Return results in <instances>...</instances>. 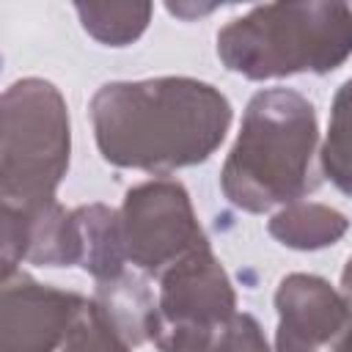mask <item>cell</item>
Listing matches in <instances>:
<instances>
[{
  "label": "cell",
  "instance_id": "5b68a950",
  "mask_svg": "<svg viewBox=\"0 0 352 352\" xmlns=\"http://www.w3.org/2000/svg\"><path fill=\"white\" fill-rule=\"evenodd\" d=\"M118 214L126 261L146 275L160 278L179 258L206 245L182 182L151 179L126 190Z\"/></svg>",
  "mask_w": 352,
  "mask_h": 352
},
{
  "label": "cell",
  "instance_id": "2e32d148",
  "mask_svg": "<svg viewBox=\"0 0 352 352\" xmlns=\"http://www.w3.org/2000/svg\"><path fill=\"white\" fill-rule=\"evenodd\" d=\"M223 352H270L264 333L250 314H236L228 322Z\"/></svg>",
  "mask_w": 352,
  "mask_h": 352
},
{
  "label": "cell",
  "instance_id": "30bf717a",
  "mask_svg": "<svg viewBox=\"0 0 352 352\" xmlns=\"http://www.w3.org/2000/svg\"><path fill=\"white\" fill-rule=\"evenodd\" d=\"M94 302L104 311V316L113 322L126 344L135 346L154 338V330L160 324V305L140 278L124 272L116 280L96 283Z\"/></svg>",
  "mask_w": 352,
  "mask_h": 352
},
{
  "label": "cell",
  "instance_id": "7c38bea8",
  "mask_svg": "<svg viewBox=\"0 0 352 352\" xmlns=\"http://www.w3.org/2000/svg\"><path fill=\"white\" fill-rule=\"evenodd\" d=\"M82 28L104 47H126L143 36L151 22V3H77Z\"/></svg>",
  "mask_w": 352,
  "mask_h": 352
},
{
  "label": "cell",
  "instance_id": "5bb4252c",
  "mask_svg": "<svg viewBox=\"0 0 352 352\" xmlns=\"http://www.w3.org/2000/svg\"><path fill=\"white\" fill-rule=\"evenodd\" d=\"M60 352H132V344L124 341L94 300H85Z\"/></svg>",
  "mask_w": 352,
  "mask_h": 352
},
{
  "label": "cell",
  "instance_id": "52a82bcc",
  "mask_svg": "<svg viewBox=\"0 0 352 352\" xmlns=\"http://www.w3.org/2000/svg\"><path fill=\"white\" fill-rule=\"evenodd\" d=\"M157 305L162 324L223 327L236 316L234 286L209 242L160 275Z\"/></svg>",
  "mask_w": 352,
  "mask_h": 352
},
{
  "label": "cell",
  "instance_id": "277c9868",
  "mask_svg": "<svg viewBox=\"0 0 352 352\" xmlns=\"http://www.w3.org/2000/svg\"><path fill=\"white\" fill-rule=\"evenodd\" d=\"M72 129L60 91L25 77L0 102V204L6 214L30 217L55 201L69 170Z\"/></svg>",
  "mask_w": 352,
  "mask_h": 352
},
{
  "label": "cell",
  "instance_id": "8fae6325",
  "mask_svg": "<svg viewBox=\"0 0 352 352\" xmlns=\"http://www.w3.org/2000/svg\"><path fill=\"white\" fill-rule=\"evenodd\" d=\"M267 231L272 239L292 250H322L327 245H336L349 231V220L333 206L294 201L289 206H280L270 217Z\"/></svg>",
  "mask_w": 352,
  "mask_h": 352
},
{
  "label": "cell",
  "instance_id": "e0dca14e",
  "mask_svg": "<svg viewBox=\"0 0 352 352\" xmlns=\"http://www.w3.org/2000/svg\"><path fill=\"white\" fill-rule=\"evenodd\" d=\"M333 352H352V319H349V324L344 327V333L336 338Z\"/></svg>",
  "mask_w": 352,
  "mask_h": 352
},
{
  "label": "cell",
  "instance_id": "9c48e42d",
  "mask_svg": "<svg viewBox=\"0 0 352 352\" xmlns=\"http://www.w3.org/2000/svg\"><path fill=\"white\" fill-rule=\"evenodd\" d=\"M80 236V267L96 278V283L124 275L126 250L121 236V214L104 204H85L74 209Z\"/></svg>",
  "mask_w": 352,
  "mask_h": 352
},
{
  "label": "cell",
  "instance_id": "ac0fdd59",
  "mask_svg": "<svg viewBox=\"0 0 352 352\" xmlns=\"http://www.w3.org/2000/svg\"><path fill=\"white\" fill-rule=\"evenodd\" d=\"M341 289H344V297H346L349 305H352V256H349V261H346V267H344V272H341Z\"/></svg>",
  "mask_w": 352,
  "mask_h": 352
},
{
  "label": "cell",
  "instance_id": "8992f818",
  "mask_svg": "<svg viewBox=\"0 0 352 352\" xmlns=\"http://www.w3.org/2000/svg\"><path fill=\"white\" fill-rule=\"evenodd\" d=\"M85 297L36 283L16 272L3 280L0 292V352H55L63 346Z\"/></svg>",
  "mask_w": 352,
  "mask_h": 352
},
{
  "label": "cell",
  "instance_id": "9a60e30c",
  "mask_svg": "<svg viewBox=\"0 0 352 352\" xmlns=\"http://www.w3.org/2000/svg\"><path fill=\"white\" fill-rule=\"evenodd\" d=\"M226 327H190V324H157L154 344L160 352H223Z\"/></svg>",
  "mask_w": 352,
  "mask_h": 352
},
{
  "label": "cell",
  "instance_id": "4fadbf2b",
  "mask_svg": "<svg viewBox=\"0 0 352 352\" xmlns=\"http://www.w3.org/2000/svg\"><path fill=\"white\" fill-rule=\"evenodd\" d=\"M319 157L324 176L341 192L352 195V77L333 96L327 138Z\"/></svg>",
  "mask_w": 352,
  "mask_h": 352
},
{
  "label": "cell",
  "instance_id": "3957f363",
  "mask_svg": "<svg viewBox=\"0 0 352 352\" xmlns=\"http://www.w3.org/2000/svg\"><path fill=\"white\" fill-rule=\"evenodd\" d=\"M217 58L248 80L327 74L352 58V6L264 3L217 30Z\"/></svg>",
  "mask_w": 352,
  "mask_h": 352
},
{
  "label": "cell",
  "instance_id": "6da1fadb",
  "mask_svg": "<svg viewBox=\"0 0 352 352\" xmlns=\"http://www.w3.org/2000/svg\"><path fill=\"white\" fill-rule=\"evenodd\" d=\"M88 113L102 160L146 173L206 162L234 118L231 102L195 77L107 82Z\"/></svg>",
  "mask_w": 352,
  "mask_h": 352
},
{
  "label": "cell",
  "instance_id": "7a4b0ae2",
  "mask_svg": "<svg viewBox=\"0 0 352 352\" xmlns=\"http://www.w3.org/2000/svg\"><path fill=\"white\" fill-rule=\"evenodd\" d=\"M319 143L314 104L292 88L250 96L236 143L220 170L223 195L242 212L261 214L300 201L311 187Z\"/></svg>",
  "mask_w": 352,
  "mask_h": 352
},
{
  "label": "cell",
  "instance_id": "ba28073f",
  "mask_svg": "<svg viewBox=\"0 0 352 352\" xmlns=\"http://www.w3.org/2000/svg\"><path fill=\"white\" fill-rule=\"evenodd\" d=\"M278 330L272 352H319L344 333L352 319V305L344 292H336L324 278L292 272L275 289Z\"/></svg>",
  "mask_w": 352,
  "mask_h": 352
}]
</instances>
